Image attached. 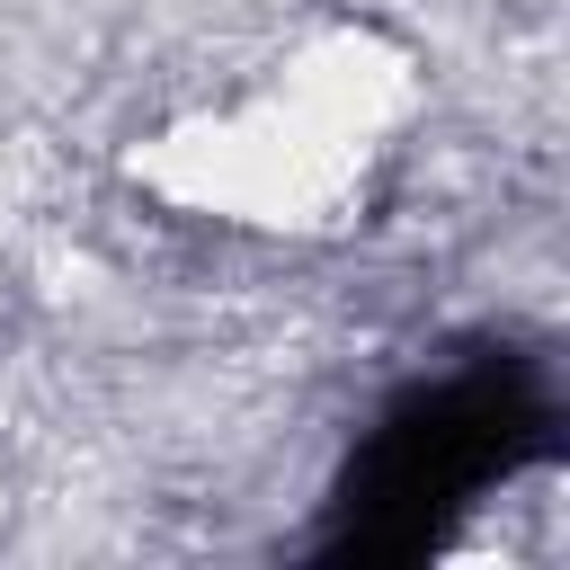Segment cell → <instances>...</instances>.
<instances>
[{"label": "cell", "mask_w": 570, "mask_h": 570, "mask_svg": "<svg viewBox=\"0 0 570 570\" xmlns=\"http://www.w3.org/2000/svg\"><path fill=\"white\" fill-rule=\"evenodd\" d=\"M419 107H428L419 45L383 18L330 9L267 36L232 80L142 125L125 178L205 232L330 240L365 223Z\"/></svg>", "instance_id": "obj_1"}]
</instances>
